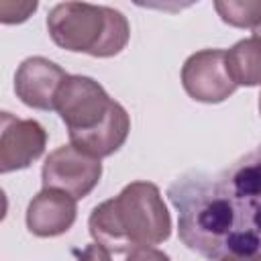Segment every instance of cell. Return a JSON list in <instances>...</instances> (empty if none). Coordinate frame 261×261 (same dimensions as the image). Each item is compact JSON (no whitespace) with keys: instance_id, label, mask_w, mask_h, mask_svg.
<instances>
[{"instance_id":"cell-7","label":"cell","mask_w":261,"mask_h":261,"mask_svg":"<svg viewBox=\"0 0 261 261\" xmlns=\"http://www.w3.org/2000/svg\"><path fill=\"white\" fill-rule=\"evenodd\" d=\"M47 145V133L37 120L16 118L10 112L0 116V171H16L37 161Z\"/></svg>"},{"instance_id":"cell-11","label":"cell","mask_w":261,"mask_h":261,"mask_svg":"<svg viewBox=\"0 0 261 261\" xmlns=\"http://www.w3.org/2000/svg\"><path fill=\"white\" fill-rule=\"evenodd\" d=\"M226 65L237 86L261 84V39H243L226 51Z\"/></svg>"},{"instance_id":"cell-4","label":"cell","mask_w":261,"mask_h":261,"mask_svg":"<svg viewBox=\"0 0 261 261\" xmlns=\"http://www.w3.org/2000/svg\"><path fill=\"white\" fill-rule=\"evenodd\" d=\"M47 31L61 49L92 57L118 55L130 37V27L122 12L77 0L57 4L47 16Z\"/></svg>"},{"instance_id":"cell-14","label":"cell","mask_w":261,"mask_h":261,"mask_svg":"<svg viewBox=\"0 0 261 261\" xmlns=\"http://www.w3.org/2000/svg\"><path fill=\"white\" fill-rule=\"evenodd\" d=\"M133 4L141 8H151V10H161L169 14H177L190 6H194L198 0H130Z\"/></svg>"},{"instance_id":"cell-15","label":"cell","mask_w":261,"mask_h":261,"mask_svg":"<svg viewBox=\"0 0 261 261\" xmlns=\"http://www.w3.org/2000/svg\"><path fill=\"white\" fill-rule=\"evenodd\" d=\"M253 33H255V37H259V39H261V22H259V24L253 29Z\"/></svg>"},{"instance_id":"cell-3","label":"cell","mask_w":261,"mask_h":261,"mask_svg":"<svg viewBox=\"0 0 261 261\" xmlns=\"http://www.w3.org/2000/svg\"><path fill=\"white\" fill-rule=\"evenodd\" d=\"M55 110L77 149L102 159L118 151L130 130L126 110L86 75H69L55 98Z\"/></svg>"},{"instance_id":"cell-9","label":"cell","mask_w":261,"mask_h":261,"mask_svg":"<svg viewBox=\"0 0 261 261\" xmlns=\"http://www.w3.org/2000/svg\"><path fill=\"white\" fill-rule=\"evenodd\" d=\"M69 75L45 57L24 59L14 75V92L22 104L37 110H55V98Z\"/></svg>"},{"instance_id":"cell-2","label":"cell","mask_w":261,"mask_h":261,"mask_svg":"<svg viewBox=\"0 0 261 261\" xmlns=\"http://www.w3.org/2000/svg\"><path fill=\"white\" fill-rule=\"evenodd\" d=\"M94 251L84 257L98 259H165L155 247L169 239L171 216L159 188L151 181H133L116 198L96 206L88 220Z\"/></svg>"},{"instance_id":"cell-12","label":"cell","mask_w":261,"mask_h":261,"mask_svg":"<svg viewBox=\"0 0 261 261\" xmlns=\"http://www.w3.org/2000/svg\"><path fill=\"white\" fill-rule=\"evenodd\" d=\"M222 22L237 29H255L261 22V0H214Z\"/></svg>"},{"instance_id":"cell-13","label":"cell","mask_w":261,"mask_h":261,"mask_svg":"<svg viewBox=\"0 0 261 261\" xmlns=\"http://www.w3.org/2000/svg\"><path fill=\"white\" fill-rule=\"evenodd\" d=\"M39 0H0V20L4 24H20L37 10Z\"/></svg>"},{"instance_id":"cell-16","label":"cell","mask_w":261,"mask_h":261,"mask_svg":"<svg viewBox=\"0 0 261 261\" xmlns=\"http://www.w3.org/2000/svg\"><path fill=\"white\" fill-rule=\"evenodd\" d=\"M259 112H261V94H259Z\"/></svg>"},{"instance_id":"cell-6","label":"cell","mask_w":261,"mask_h":261,"mask_svg":"<svg viewBox=\"0 0 261 261\" xmlns=\"http://www.w3.org/2000/svg\"><path fill=\"white\" fill-rule=\"evenodd\" d=\"M181 84L188 96L198 102H224L237 90V82L226 65V51L204 49L190 55L181 67Z\"/></svg>"},{"instance_id":"cell-10","label":"cell","mask_w":261,"mask_h":261,"mask_svg":"<svg viewBox=\"0 0 261 261\" xmlns=\"http://www.w3.org/2000/svg\"><path fill=\"white\" fill-rule=\"evenodd\" d=\"M75 198L57 188H43L27 208V228L37 237H57L75 222Z\"/></svg>"},{"instance_id":"cell-5","label":"cell","mask_w":261,"mask_h":261,"mask_svg":"<svg viewBox=\"0 0 261 261\" xmlns=\"http://www.w3.org/2000/svg\"><path fill=\"white\" fill-rule=\"evenodd\" d=\"M102 163L98 157L77 149L75 145H61L43 163V188H57L71 194L75 200L86 198L100 181Z\"/></svg>"},{"instance_id":"cell-1","label":"cell","mask_w":261,"mask_h":261,"mask_svg":"<svg viewBox=\"0 0 261 261\" xmlns=\"http://www.w3.org/2000/svg\"><path fill=\"white\" fill-rule=\"evenodd\" d=\"M167 198L177 210L179 241L190 251L216 261L261 259V237L218 173L192 169L167 188Z\"/></svg>"},{"instance_id":"cell-8","label":"cell","mask_w":261,"mask_h":261,"mask_svg":"<svg viewBox=\"0 0 261 261\" xmlns=\"http://www.w3.org/2000/svg\"><path fill=\"white\" fill-rule=\"evenodd\" d=\"M243 210L249 226L261 237V143L218 173Z\"/></svg>"}]
</instances>
